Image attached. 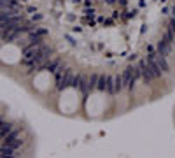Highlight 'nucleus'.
Returning a JSON list of instances; mask_svg holds the SVG:
<instances>
[{"mask_svg":"<svg viewBox=\"0 0 175 158\" xmlns=\"http://www.w3.org/2000/svg\"><path fill=\"white\" fill-rule=\"evenodd\" d=\"M109 95L110 93L96 90V88L88 91V97L84 99V111L88 114V118L98 120L109 111V105H110V100H112V99H109Z\"/></svg>","mask_w":175,"mask_h":158,"instance_id":"f257e3e1","label":"nucleus"}]
</instances>
